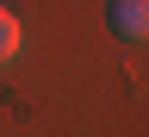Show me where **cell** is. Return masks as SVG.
<instances>
[{"instance_id":"1","label":"cell","mask_w":149,"mask_h":137,"mask_svg":"<svg viewBox=\"0 0 149 137\" xmlns=\"http://www.w3.org/2000/svg\"><path fill=\"white\" fill-rule=\"evenodd\" d=\"M106 25L124 44H143L149 37V0H106Z\"/></svg>"},{"instance_id":"2","label":"cell","mask_w":149,"mask_h":137,"mask_svg":"<svg viewBox=\"0 0 149 137\" xmlns=\"http://www.w3.org/2000/svg\"><path fill=\"white\" fill-rule=\"evenodd\" d=\"M19 44H25V25H19V13H13V6H0V69L19 56Z\"/></svg>"}]
</instances>
